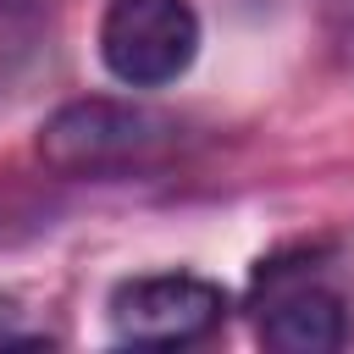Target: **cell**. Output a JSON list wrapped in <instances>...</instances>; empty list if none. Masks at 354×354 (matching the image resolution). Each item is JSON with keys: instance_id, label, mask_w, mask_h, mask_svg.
<instances>
[{"instance_id": "1", "label": "cell", "mask_w": 354, "mask_h": 354, "mask_svg": "<svg viewBox=\"0 0 354 354\" xmlns=\"http://www.w3.org/2000/svg\"><path fill=\"white\" fill-rule=\"evenodd\" d=\"M177 138V122L133 100H72L39 127V160L66 177H105L155 160Z\"/></svg>"}, {"instance_id": "2", "label": "cell", "mask_w": 354, "mask_h": 354, "mask_svg": "<svg viewBox=\"0 0 354 354\" xmlns=\"http://www.w3.org/2000/svg\"><path fill=\"white\" fill-rule=\"evenodd\" d=\"M199 55V17L188 0H111L100 17V61L127 88H166Z\"/></svg>"}, {"instance_id": "3", "label": "cell", "mask_w": 354, "mask_h": 354, "mask_svg": "<svg viewBox=\"0 0 354 354\" xmlns=\"http://www.w3.org/2000/svg\"><path fill=\"white\" fill-rule=\"evenodd\" d=\"M111 332L116 343L133 348H183L210 337L227 321V293L210 277L194 271H155V277H127L111 288Z\"/></svg>"}, {"instance_id": "4", "label": "cell", "mask_w": 354, "mask_h": 354, "mask_svg": "<svg viewBox=\"0 0 354 354\" xmlns=\"http://www.w3.org/2000/svg\"><path fill=\"white\" fill-rule=\"evenodd\" d=\"M254 304H260V343L277 354H337L354 337L343 299L315 282V254L260 260Z\"/></svg>"}, {"instance_id": "5", "label": "cell", "mask_w": 354, "mask_h": 354, "mask_svg": "<svg viewBox=\"0 0 354 354\" xmlns=\"http://www.w3.org/2000/svg\"><path fill=\"white\" fill-rule=\"evenodd\" d=\"M17 326H22V304H17L11 293H0V348H22V343H33V337H22Z\"/></svg>"}]
</instances>
